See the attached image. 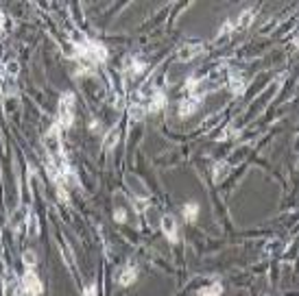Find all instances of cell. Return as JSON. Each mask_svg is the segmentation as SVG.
<instances>
[{
    "label": "cell",
    "mask_w": 299,
    "mask_h": 296,
    "mask_svg": "<svg viewBox=\"0 0 299 296\" xmlns=\"http://www.w3.org/2000/svg\"><path fill=\"white\" fill-rule=\"evenodd\" d=\"M223 292V285L219 281H214V285H210V287H203V290L199 292V296H219Z\"/></svg>",
    "instance_id": "obj_15"
},
{
    "label": "cell",
    "mask_w": 299,
    "mask_h": 296,
    "mask_svg": "<svg viewBox=\"0 0 299 296\" xmlns=\"http://www.w3.org/2000/svg\"><path fill=\"white\" fill-rule=\"evenodd\" d=\"M85 296H96V285H85Z\"/></svg>",
    "instance_id": "obj_19"
},
{
    "label": "cell",
    "mask_w": 299,
    "mask_h": 296,
    "mask_svg": "<svg viewBox=\"0 0 299 296\" xmlns=\"http://www.w3.org/2000/svg\"><path fill=\"white\" fill-rule=\"evenodd\" d=\"M20 287L24 290V294L27 296H39L42 294V281H39V277H37V273L35 270H27L24 273V277H22V281H20Z\"/></svg>",
    "instance_id": "obj_4"
},
{
    "label": "cell",
    "mask_w": 299,
    "mask_h": 296,
    "mask_svg": "<svg viewBox=\"0 0 299 296\" xmlns=\"http://www.w3.org/2000/svg\"><path fill=\"white\" fill-rule=\"evenodd\" d=\"M118 139H120V127H111L107 131V135H105V148L111 151V148L118 144Z\"/></svg>",
    "instance_id": "obj_11"
},
{
    "label": "cell",
    "mask_w": 299,
    "mask_h": 296,
    "mask_svg": "<svg viewBox=\"0 0 299 296\" xmlns=\"http://www.w3.org/2000/svg\"><path fill=\"white\" fill-rule=\"evenodd\" d=\"M201 101H203V98H199V96H188V98H183V101L179 103V109H177L179 118H188V116H192V113L197 111V107L201 105Z\"/></svg>",
    "instance_id": "obj_6"
},
{
    "label": "cell",
    "mask_w": 299,
    "mask_h": 296,
    "mask_svg": "<svg viewBox=\"0 0 299 296\" xmlns=\"http://www.w3.org/2000/svg\"><path fill=\"white\" fill-rule=\"evenodd\" d=\"M129 113H131V120H142L144 116H147V109L144 107H140L138 103L131 105V109H129Z\"/></svg>",
    "instance_id": "obj_16"
},
{
    "label": "cell",
    "mask_w": 299,
    "mask_h": 296,
    "mask_svg": "<svg viewBox=\"0 0 299 296\" xmlns=\"http://www.w3.org/2000/svg\"><path fill=\"white\" fill-rule=\"evenodd\" d=\"M44 146H46L48 157H53V159L63 157V148H61V127H59V122H55V125L48 129V133L44 135Z\"/></svg>",
    "instance_id": "obj_2"
},
{
    "label": "cell",
    "mask_w": 299,
    "mask_h": 296,
    "mask_svg": "<svg viewBox=\"0 0 299 296\" xmlns=\"http://www.w3.org/2000/svg\"><path fill=\"white\" fill-rule=\"evenodd\" d=\"M3 27H5V13L0 11V29H3Z\"/></svg>",
    "instance_id": "obj_20"
},
{
    "label": "cell",
    "mask_w": 299,
    "mask_h": 296,
    "mask_svg": "<svg viewBox=\"0 0 299 296\" xmlns=\"http://www.w3.org/2000/svg\"><path fill=\"white\" fill-rule=\"evenodd\" d=\"M129 187H131V194L135 196V199H140V201H149V190H147V185L142 183V181H138L135 177L129 179Z\"/></svg>",
    "instance_id": "obj_10"
},
{
    "label": "cell",
    "mask_w": 299,
    "mask_h": 296,
    "mask_svg": "<svg viewBox=\"0 0 299 296\" xmlns=\"http://www.w3.org/2000/svg\"><path fill=\"white\" fill-rule=\"evenodd\" d=\"M135 277H138V266H135V261H129V264H125V268L118 273L116 281L120 285H131L135 281Z\"/></svg>",
    "instance_id": "obj_7"
},
{
    "label": "cell",
    "mask_w": 299,
    "mask_h": 296,
    "mask_svg": "<svg viewBox=\"0 0 299 296\" xmlns=\"http://www.w3.org/2000/svg\"><path fill=\"white\" fill-rule=\"evenodd\" d=\"M39 233V222L35 213H29V235H37Z\"/></svg>",
    "instance_id": "obj_17"
},
{
    "label": "cell",
    "mask_w": 299,
    "mask_h": 296,
    "mask_svg": "<svg viewBox=\"0 0 299 296\" xmlns=\"http://www.w3.org/2000/svg\"><path fill=\"white\" fill-rule=\"evenodd\" d=\"M164 107H166V94L162 89H155L147 103V111H157V109H164Z\"/></svg>",
    "instance_id": "obj_9"
},
{
    "label": "cell",
    "mask_w": 299,
    "mask_h": 296,
    "mask_svg": "<svg viewBox=\"0 0 299 296\" xmlns=\"http://www.w3.org/2000/svg\"><path fill=\"white\" fill-rule=\"evenodd\" d=\"M22 261H24V266H27V270H33L35 264H37V255L33 251H24L22 253Z\"/></svg>",
    "instance_id": "obj_14"
},
{
    "label": "cell",
    "mask_w": 299,
    "mask_h": 296,
    "mask_svg": "<svg viewBox=\"0 0 299 296\" xmlns=\"http://www.w3.org/2000/svg\"><path fill=\"white\" fill-rule=\"evenodd\" d=\"M203 51H205V42H183L179 46V51H177V61L188 63V61H192L197 55H201Z\"/></svg>",
    "instance_id": "obj_3"
},
{
    "label": "cell",
    "mask_w": 299,
    "mask_h": 296,
    "mask_svg": "<svg viewBox=\"0 0 299 296\" xmlns=\"http://www.w3.org/2000/svg\"><path fill=\"white\" fill-rule=\"evenodd\" d=\"M225 83L229 85V89L234 94H242V92H245V77H242L238 70L227 72V81H225Z\"/></svg>",
    "instance_id": "obj_8"
},
{
    "label": "cell",
    "mask_w": 299,
    "mask_h": 296,
    "mask_svg": "<svg viewBox=\"0 0 299 296\" xmlns=\"http://www.w3.org/2000/svg\"><path fill=\"white\" fill-rule=\"evenodd\" d=\"M144 70V61H140L138 59V57H129V59H127V72L129 74H140Z\"/></svg>",
    "instance_id": "obj_12"
},
{
    "label": "cell",
    "mask_w": 299,
    "mask_h": 296,
    "mask_svg": "<svg viewBox=\"0 0 299 296\" xmlns=\"http://www.w3.org/2000/svg\"><path fill=\"white\" fill-rule=\"evenodd\" d=\"M159 229H162V233H164V237L168 242H177L179 240V233H177V220L173 213H164V216L159 218Z\"/></svg>",
    "instance_id": "obj_5"
},
{
    "label": "cell",
    "mask_w": 299,
    "mask_h": 296,
    "mask_svg": "<svg viewBox=\"0 0 299 296\" xmlns=\"http://www.w3.org/2000/svg\"><path fill=\"white\" fill-rule=\"evenodd\" d=\"M75 103L77 98L72 92H63L59 96V109H57V122L61 129H70L75 125Z\"/></svg>",
    "instance_id": "obj_1"
},
{
    "label": "cell",
    "mask_w": 299,
    "mask_h": 296,
    "mask_svg": "<svg viewBox=\"0 0 299 296\" xmlns=\"http://www.w3.org/2000/svg\"><path fill=\"white\" fill-rule=\"evenodd\" d=\"M199 216V205L197 203H186L183 205V218L188 222H195Z\"/></svg>",
    "instance_id": "obj_13"
},
{
    "label": "cell",
    "mask_w": 299,
    "mask_h": 296,
    "mask_svg": "<svg viewBox=\"0 0 299 296\" xmlns=\"http://www.w3.org/2000/svg\"><path fill=\"white\" fill-rule=\"evenodd\" d=\"M61 253H63V259L68 261V268H75V255L70 253V246H68L66 242L61 244Z\"/></svg>",
    "instance_id": "obj_18"
}]
</instances>
